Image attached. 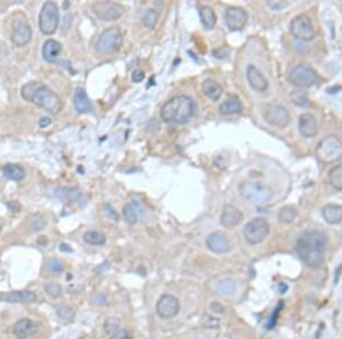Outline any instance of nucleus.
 I'll list each match as a JSON object with an SVG mask.
<instances>
[{"label": "nucleus", "instance_id": "a211bd4d", "mask_svg": "<svg viewBox=\"0 0 342 339\" xmlns=\"http://www.w3.org/2000/svg\"><path fill=\"white\" fill-rule=\"evenodd\" d=\"M299 132L303 137L310 138L317 135L318 125L316 117L312 113L306 112L299 117Z\"/></svg>", "mask_w": 342, "mask_h": 339}, {"label": "nucleus", "instance_id": "3c124183", "mask_svg": "<svg viewBox=\"0 0 342 339\" xmlns=\"http://www.w3.org/2000/svg\"><path fill=\"white\" fill-rule=\"evenodd\" d=\"M0 232H2V225H0Z\"/></svg>", "mask_w": 342, "mask_h": 339}, {"label": "nucleus", "instance_id": "4be33fe9", "mask_svg": "<svg viewBox=\"0 0 342 339\" xmlns=\"http://www.w3.org/2000/svg\"><path fill=\"white\" fill-rule=\"evenodd\" d=\"M37 324L30 319H22L14 326V333L18 339H26L37 332Z\"/></svg>", "mask_w": 342, "mask_h": 339}, {"label": "nucleus", "instance_id": "9b49d317", "mask_svg": "<svg viewBox=\"0 0 342 339\" xmlns=\"http://www.w3.org/2000/svg\"><path fill=\"white\" fill-rule=\"evenodd\" d=\"M92 12L102 21H116L123 15L125 7L118 3L97 2L92 5Z\"/></svg>", "mask_w": 342, "mask_h": 339}, {"label": "nucleus", "instance_id": "f8f14e48", "mask_svg": "<svg viewBox=\"0 0 342 339\" xmlns=\"http://www.w3.org/2000/svg\"><path fill=\"white\" fill-rule=\"evenodd\" d=\"M180 303L176 296L165 294L159 298L157 303V313L161 319H172L179 313Z\"/></svg>", "mask_w": 342, "mask_h": 339}, {"label": "nucleus", "instance_id": "bb28decb", "mask_svg": "<svg viewBox=\"0 0 342 339\" xmlns=\"http://www.w3.org/2000/svg\"><path fill=\"white\" fill-rule=\"evenodd\" d=\"M202 91L209 100L217 102L223 95V88L213 79H207L202 83Z\"/></svg>", "mask_w": 342, "mask_h": 339}, {"label": "nucleus", "instance_id": "7ed1b4c3", "mask_svg": "<svg viewBox=\"0 0 342 339\" xmlns=\"http://www.w3.org/2000/svg\"><path fill=\"white\" fill-rule=\"evenodd\" d=\"M241 197L254 204H265L273 197V190L261 182H243L238 185Z\"/></svg>", "mask_w": 342, "mask_h": 339}, {"label": "nucleus", "instance_id": "e433bc0d", "mask_svg": "<svg viewBox=\"0 0 342 339\" xmlns=\"http://www.w3.org/2000/svg\"><path fill=\"white\" fill-rule=\"evenodd\" d=\"M159 20V14L156 9H148L143 17V23L147 29H154Z\"/></svg>", "mask_w": 342, "mask_h": 339}, {"label": "nucleus", "instance_id": "a18cd8bd", "mask_svg": "<svg viewBox=\"0 0 342 339\" xmlns=\"http://www.w3.org/2000/svg\"><path fill=\"white\" fill-rule=\"evenodd\" d=\"M281 309H282V305H279L278 307L274 311V313H273V315H271L270 320H269L268 328H273L275 326V324H276V321H277V319H278V314H279Z\"/></svg>", "mask_w": 342, "mask_h": 339}, {"label": "nucleus", "instance_id": "20e7f679", "mask_svg": "<svg viewBox=\"0 0 342 339\" xmlns=\"http://www.w3.org/2000/svg\"><path fill=\"white\" fill-rule=\"evenodd\" d=\"M317 159L323 164H332L342 157V142L335 136H327L316 147Z\"/></svg>", "mask_w": 342, "mask_h": 339}, {"label": "nucleus", "instance_id": "58836bf2", "mask_svg": "<svg viewBox=\"0 0 342 339\" xmlns=\"http://www.w3.org/2000/svg\"><path fill=\"white\" fill-rule=\"evenodd\" d=\"M45 290L48 296L53 297V298H58L62 295V287L58 283H48V285H46Z\"/></svg>", "mask_w": 342, "mask_h": 339}, {"label": "nucleus", "instance_id": "09e8293b", "mask_svg": "<svg viewBox=\"0 0 342 339\" xmlns=\"http://www.w3.org/2000/svg\"><path fill=\"white\" fill-rule=\"evenodd\" d=\"M59 249H60V252H67V253H71V252H72V248L70 247V245L65 244V243L60 244V245H59Z\"/></svg>", "mask_w": 342, "mask_h": 339}, {"label": "nucleus", "instance_id": "9d476101", "mask_svg": "<svg viewBox=\"0 0 342 339\" xmlns=\"http://www.w3.org/2000/svg\"><path fill=\"white\" fill-rule=\"evenodd\" d=\"M297 253L309 267L320 268L324 264V254L317 252L313 245L307 242L303 236L297 241Z\"/></svg>", "mask_w": 342, "mask_h": 339}, {"label": "nucleus", "instance_id": "39448f33", "mask_svg": "<svg viewBox=\"0 0 342 339\" xmlns=\"http://www.w3.org/2000/svg\"><path fill=\"white\" fill-rule=\"evenodd\" d=\"M123 43V36L119 27L111 26L102 32L97 40L96 49L101 54H111L119 50Z\"/></svg>", "mask_w": 342, "mask_h": 339}, {"label": "nucleus", "instance_id": "72a5a7b5", "mask_svg": "<svg viewBox=\"0 0 342 339\" xmlns=\"http://www.w3.org/2000/svg\"><path fill=\"white\" fill-rule=\"evenodd\" d=\"M297 215L298 212L293 207L290 206L283 207L282 209H279L278 211V221L281 223H283V224H290V223H292L296 220Z\"/></svg>", "mask_w": 342, "mask_h": 339}, {"label": "nucleus", "instance_id": "7c9ffc66", "mask_svg": "<svg viewBox=\"0 0 342 339\" xmlns=\"http://www.w3.org/2000/svg\"><path fill=\"white\" fill-rule=\"evenodd\" d=\"M329 182L336 191H342V164L333 167L329 173Z\"/></svg>", "mask_w": 342, "mask_h": 339}, {"label": "nucleus", "instance_id": "b1692460", "mask_svg": "<svg viewBox=\"0 0 342 339\" xmlns=\"http://www.w3.org/2000/svg\"><path fill=\"white\" fill-rule=\"evenodd\" d=\"M143 213V209L140 203L137 201H129L123 206V217L125 221L129 225L137 224Z\"/></svg>", "mask_w": 342, "mask_h": 339}, {"label": "nucleus", "instance_id": "6e6552de", "mask_svg": "<svg viewBox=\"0 0 342 339\" xmlns=\"http://www.w3.org/2000/svg\"><path fill=\"white\" fill-rule=\"evenodd\" d=\"M290 31L294 38L301 41H310L316 36L315 27L307 15H298L294 17L290 24Z\"/></svg>", "mask_w": 342, "mask_h": 339}, {"label": "nucleus", "instance_id": "c9c22d12", "mask_svg": "<svg viewBox=\"0 0 342 339\" xmlns=\"http://www.w3.org/2000/svg\"><path fill=\"white\" fill-rule=\"evenodd\" d=\"M121 327V322L118 318H107L104 322V331L107 336L112 337L114 333L118 332L120 330Z\"/></svg>", "mask_w": 342, "mask_h": 339}, {"label": "nucleus", "instance_id": "423d86ee", "mask_svg": "<svg viewBox=\"0 0 342 339\" xmlns=\"http://www.w3.org/2000/svg\"><path fill=\"white\" fill-rule=\"evenodd\" d=\"M59 23V11L57 5L53 2H47L41 8L39 15L40 31L46 36L56 32Z\"/></svg>", "mask_w": 342, "mask_h": 339}, {"label": "nucleus", "instance_id": "49530a36", "mask_svg": "<svg viewBox=\"0 0 342 339\" xmlns=\"http://www.w3.org/2000/svg\"><path fill=\"white\" fill-rule=\"evenodd\" d=\"M144 78H145V73L144 71H142V70H136V71H134L133 73V77H131V79H133V81L134 82H142L144 80Z\"/></svg>", "mask_w": 342, "mask_h": 339}, {"label": "nucleus", "instance_id": "473e14b6", "mask_svg": "<svg viewBox=\"0 0 342 339\" xmlns=\"http://www.w3.org/2000/svg\"><path fill=\"white\" fill-rule=\"evenodd\" d=\"M236 290V282L232 279H224L217 285V292L222 296H231Z\"/></svg>", "mask_w": 342, "mask_h": 339}, {"label": "nucleus", "instance_id": "dca6fc26", "mask_svg": "<svg viewBox=\"0 0 342 339\" xmlns=\"http://www.w3.org/2000/svg\"><path fill=\"white\" fill-rule=\"evenodd\" d=\"M205 245L210 252L214 254H224L231 248V242H229L226 234L222 233V232H213L205 240Z\"/></svg>", "mask_w": 342, "mask_h": 339}, {"label": "nucleus", "instance_id": "8fccbe9b", "mask_svg": "<svg viewBox=\"0 0 342 339\" xmlns=\"http://www.w3.org/2000/svg\"><path fill=\"white\" fill-rule=\"evenodd\" d=\"M341 271H342V265H340L339 267H338V270H336V272H335V279H334V283H338V281H339V279H340V274H341Z\"/></svg>", "mask_w": 342, "mask_h": 339}, {"label": "nucleus", "instance_id": "f3484780", "mask_svg": "<svg viewBox=\"0 0 342 339\" xmlns=\"http://www.w3.org/2000/svg\"><path fill=\"white\" fill-rule=\"evenodd\" d=\"M246 79L251 88L256 91L262 93L268 88V80L262 74V72L256 66H247L246 68Z\"/></svg>", "mask_w": 342, "mask_h": 339}, {"label": "nucleus", "instance_id": "2eb2a0df", "mask_svg": "<svg viewBox=\"0 0 342 339\" xmlns=\"http://www.w3.org/2000/svg\"><path fill=\"white\" fill-rule=\"evenodd\" d=\"M243 221V212L240 209L232 204H226L223 208L222 215H220V223L226 229H233L240 225Z\"/></svg>", "mask_w": 342, "mask_h": 339}, {"label": "nucleus", "instance_id": "1a4fd4ad", "mask_svg": "<svg viewBox=\"0 0 342 339\" xmlns=\"http://www.w3.org/2000/svg\"><path fill=\"white\" fill-rule=\"evenodd\" d=\"M289 80L297 88H309L317 80V73L312 67L301 64L294 68L289 74Z\"/></svg>", "mask_w": 342, "mask_h": 339}, {"label": "nucleus", "instance_id": "4c0bfd02", "mask_svg": "<svg viewBox=\"0 0 342 339\" xmlns=\"http://www.w3.org/2000/svg\"><path fill=\"white\" fill-rule=\"evenodd\" d=\"M56 312H57L59 318L68 320V321L72 320L74 318V315H76V313H74V311L71 307H69V306H65V305L56 307Z\"/></svg>", "mask_w": 342, "mask_h": 339}, {"label": "nucleus", "instance_id": "412c9836", "mask_svg": "<svg viewBox=\"0 0 342 339\" xmlns=\"http://www.w3.org/2000/svg\"><path fill=\"white\" fill-rule=\"evenodd\" d=\"M303 238L306 239L307 242L310 245H313L317 252L325 255L327 245H329V238H327V235L324 233V232H321V231L307 232V233L303 235Z\"/></svg>", "mask_w": 342, "mask_h": 339}, {"label": "nucleus", "instance_id": "79ce46f5", "mask_svg": "<svg viewBox=\"0 0 342 339\" xmlns=\"http://www.w3.org/2000/svg\"><path fill=\"white\" fill-rule=\"evenodd\" d=\"M90 303L96 306H105L107 304V298L103 294H94L90 297Z\"/></svg>", "mask_w": 342, "mask_h": 339}, {"label": "nucleus", "instance_id": "f257e3e1", "mask_svg": "<svg viewBox=\"0 0 342 339\" xmlns=\"http://www.w3.org/2000/svg\"><path fill=\"white\" fill-rule=\"evenodd\" d=\"M21 95L25 101L34 103L51 114H58L63 103L57 94L38 81H31L22 87Z\"/></svg>", "mask_w": 342, "mask_h": 339}, {"label": "nucleus", "instance_id": "393cba45", "mask_svg": "<svg viewBox=\"0 0 342 339\" xmlns=\"http://www.w3.org/2000/svg\"><path fill=\"white\" fill-rule=\"evenodd\" d=\"M322 216L329 224H339L342 222V207L334 203L326 204L322 209Z\"/></svg>", "mask_w": 342, "mask_h": 339}, {"label": "nucleus", "instance_id": "aec40b11", "mask_svg": "<svg viewBox=\"0 0 342 339\" xmlns=\"http://www.w3.org/2000/svg\"><path fill=\"white\" fill-rule=\"evenodd\" d=\"M37 299V296L34 291L29 290H18L12 291L8 294H4L0 297V300L12 304H31Z\"/></svg>", "mask_w": 342, "mask_h": 339}, {"label": "nucleus", "instance_id": "4468645a", "mask_svg": "<svg viewBox=\"0 0 342 339\" xmlns=\"http://www.w3.org/2000/svg\"><path fill=\"white\" fill-rule=\"evenodd\" d=\"M225 23L231 31H240L244 29L246 25L249 15L246 11L241 7H229L225 12Z\"/></svg>", "mask_w": 342, "mask_h": 339}, {"label": "nucleus", "instance_id": "5701e85b", "mask_svg": "<svg viewBox=\"0 0 342 339\" xmlns=\"http://www.w3.org/2000/svg\"><path fill=\"white\" fill-rule=\"evenodd\" d=\"M62 45L57 40L48 39L45 41L43 46V56L47 62L54 63L59 58V55L62 53Z\"/></svg>", "mask_w": 342, "mask_h": 339}, {"label": "nucleus", "instance_id": "a878e982", "mask_svg": "<svg viewBox=\"0 0 342 339\" xmlns=\"http://www.w3.org/2000/svg\"><path fill=\"white\" fill-rule=\"evenodd\" d=\"M74 108L78 111L79 113H88L91 111V103L89 101L87 93L82 88H78L74 94Z\"/></svg>", "mask_w": 342, "mask_h": 339}, {"label": "nucleus", "instance_id": "de8ad7c7", "mask_svg": "<svg viewBox=\"0 0 342 339\" xmlns=\"http://www.w3.org/2000/svg\"><path fill=\"white\" fill-rule=\"evenodd\" d=\"M51 124V120L49 118H41L39 120V126L41 128H46V127H48L49 125Z\"/></svg>", "mask_w": 342, "mask_h": 339}, {"label": "nucleus", "instance_id": "ddd939ff", "mask_svg": "<svg viewBox=\"0 0 342 339\" xmlns=\"http://www.w3.org/2000/svg\"><path fill=\"white\" fill-rule=\"evenodd\" d=\"M264 118L271 126L278 128L287 127L291 120L289 111L279 104H270L265 111Z\"/></svg>", "mask_w": 342, "mask_h": 339}, {"label": "nucleus", "instance_id": "f704fd0d", "mask_svg": "<svg viewBox=\"0 0 342 339\" xmlns=\"http://www.w3.org/2000/svg\"><path fill=\"white\" fill-rule=\"evenodd\" d=\"M290 99H291L292 103L300 108H307L310 105V101H309L307 94L302 90H293L290 94Z\"/></svg>", "mask_w": 342, "mask_h": 339}, {"label": "nucleus", "instance_id": "ea45409f", "mask_svg": "<svg viewBox=\"0 0 342 339\" xmlns=\"http://www.w3.org/2000/svg\"><path fill=\"white\" fill-rule=\"evenodd\" d=\"M47 268H48L49 272L51 273L58 274L64 271V265L62 262L58 261V259H49L48 263H47Z\"/></svg>", "mask_w": 342, "mask_h": 339}, {"label": "nucleus", "instance_id": "cd10ccee", "mask_svg": "<svg viewBox=\"0 0 342 339\" xmlns=\"http://www.w3.org/2000/svg\"><path fill=\"white\" fill-rule=\"evenodd\" d=\"M199 14H200L201 23H202L204 29L212 30L215 25V23H217V16H215V13L213 9L209 6H202L199 9Z\"/></svg>", "mask_w": 342, "mask_h": 339}, {"label": "nucleus", "instance_id": "c03bdc74", "mask_svg": "<svg viewBox=\"0 0 342 339\" xmlns=\"http://www.w3.org/2000/svg\"><path fill=\"white\" fill-rule=\"evenodd\" d=\"M210 309H211L212 312L217 313V314H224L226 312V310H225V306L222 305L218 301H213V303L210 305Z\"/></svg>", "mask_w": 342, "mask_h": 339}, {"label": "nucleus", "instance_id": "0eeeda50", "mask_svg": "<svg viewBox=\"0 0 342 339\" xmlns=\"http://www.w3.org/2000/svg\"><path fill=\"white\" fill-rule=\"evenodd\" d=\"M269 224L265 218L256 217L246 223L244 230H243V235H244L246 242L250 244H258L267 238V235L269 234Z\"/></svg>", "mask_w": 342, "mask_h": 339}, {"label": "nucleus", "instance_id": "37998d69", "mask_svg": "<svg viewBox=\"0 0 342 339\" xmlns=\"http://www.w3.org/2000/svg\"><path fill=\"white\" fill-rule=\"evenodd\" d=\"M111 339H134V337L128 330H126V329H120L118 332L114 333V335L111 337Z\"/></svg>", "mask_w": 342, "mask_h": 339}, {"label": "nucleus", "instance_id": "a19ab883", "mask_svg": "<svg viewBox=\"0 0 342 339\" xmlns=\"http://www.w3.org/2000/svg\"><path fill=\"white\" fill-rule=\"evenodd\" d=\"M290 5L289 2H279V0H271V2H267V6L273 11H282V9L287 8Z\"/></svg>", "mask_w": 342, "mask_h": 339}, {"label": "nucleus", "instance_id": "c85d7f7f", "mask_svg": "<svg viewBox=\"0 0 342 339\" xmlns=\"http://www.w3.org/2000/svg\"><path fill=\"white\" fill-rule=\"evenodd\" d=\"M243 110L242 103L236 99H228L219 106V112L223 115H232L241 113Z\"/></svg>", "mask_w": 342, "mask_h": 339}, {"label": "nucleus", "instance_id": "6ab92c4d", "mask_svg": "<svg viewBox=\"0 0 342 339\" xmlns=\"http://www.w3.org/2000/svg\"><path fill=\"white\" fill-rule=\"evenodd\" d=\"M32 38V29L24 22L18 23L12 32V43L16 47H23L30 43Z\"/></svg>", "mask_w": 342, "mask_h": 339}, {"label": "nucleus", "instance_id": "c756f323", "mask_svg": "<svg viewBox=\"0 0 342 339\" xmlns=\"http://www.w3.org/2000/svg\"><path fill=\"white\" fill-rule=\"evenodd\" d=\"M4 171V175L6 176L8 179H12V180H22L24 179L25 177V170L23 167L18 166V165H14V164H7L4 166L3 168Z\"/></svg>", "mask_w": 342, "mask_h": 339}, {"label": "nucleus", "instance_id": "f03ea898", "mask_svg": "<svg viewBox=\"0 0 342 339\" xmlns=\"http://www.w3.org/2000/svg\"><path fill=\"white\" fill-rule=\"evenodd\" d=\"M195 110L196 105L191 97L179 95L166 102L161 108L160 115L163 121L167 124L182 125L193 117Z\"/></svg>", "mask_w": 342, "mask_h": 339}, {"label": "nucleus", "instance_id": "2f4dec72", "mask_svg": "<svg viewBox=\"0 0 342 339\" xmlns=\"http://www.w3.org/2000/svg\"><path fill=\"white\" fill-rule=\"evenodd\" d=\"M85 242L90 245H103L106 242L105 235L100 231H88L83 235Z\"/></svg>", "mask_w": 342, "mask_h": 339}]
</instances>
